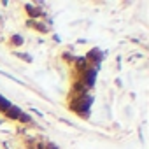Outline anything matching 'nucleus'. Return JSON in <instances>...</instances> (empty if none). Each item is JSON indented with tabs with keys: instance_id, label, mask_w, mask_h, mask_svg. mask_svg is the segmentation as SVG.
I'll return each instance as SVG.
<instances>
[{
	"instance_id": "obj_1",
	"label": "nucleus",
	"mask_w": 149,
	"mask_h": 149,
	"mask_svg": "<svg viewBox=\"0 0 149 149\" xmlns=\"http://www.w3.org/2000/svg\"><path fill=\"white\" fill-rule=\"evenodd\" d=\"M93 104V95L91 93H83V95H74L70 100V111H74L79 118H90V109Z\"/></svg>"
},
{
	"instance_id": "obj_2",
	"label": "nucleus",
	"mask_w": 149,
	"mask_h": 149,
	"mask_svg": "<svg viewBox=\"0 0 149 149\" xmlns=\"http://www.w3.org/2000/svg\"><path fill=\"white\" fill-rule=\"evenodd\" d=\"M97 74H98V68H95V67H88L84 72H81L79 76H81V79H79V83L90 91L91 88H95V83H97Z\"/></svg>"
},
{
	"instance_id": "obj_3",
	"label": "nucleus",
	"mask_w": 149,
	"mask_h": 149,
	"mask_svg": "<svg viewBox=\"0 0 149 149\" xmlns=\"http://www.w3.org/2000/svg\"><path fill=\"white\" fill-rule=\"evenodd\" d=\"M25 13L28 19H42L46 16V9L39 4H25Z\"/></svg>"
},
{
	"instance_id": "obj_4",
	"label": "nucleus",
	"mask_w": 149,
	"mask_h": 149,
	"mask_svg": "<svg viewBox=\"0 0 149 149\" xmlns=\"http://www.w3.org/2000/svg\"><path fill=\"white\" fill-rule=\"evenodd\" d=\"M104 56H105V53L104 51H100L98 47H93V49H90L88 53H86V61L90 63V67H93L95 65V68H98L100 67V63L104 61Z\"/></svg>"
},
{
	"instance_id": "obj_5",
	"label": "nucleus",
	"mask_w": 149,
	"mask_h": 149,
	"mask_svg": "<svg viewBox=\"0 0 149 149\" xmlns=\"http://www.w3.org/2000/svg\"><path fill=\"white\" fill-rule=\"evenodd\" d=\"M26 26L37 30L39 33H49V25L42 19H26Z\"/></svg>"
},
{
	"instance_id": "obj_6",
	"label": "nucleus",
	"mask_w": 149,
	"mask_h": 149,
	"mask_svg": "<svg viewBox=\"0 0 149 149\" xmlns=\"http://www.w3.org/2000/svg\"><path fill=\"white\" fill-rule=\"evenodd\" d=\"M21 112H23L21 107H18V105H11V107L4 112V118L9 119V121H18V118L21 116Z\"/></svg>"
},
{
	"instance_id": "obj_7",
	"label": "nucleus",
	"mask_w": 149,
	"mask_h": 149,
	"mask_svg": "<svg viewBox=\"0 0 149 149\" xmlns=\"http://www.w3.org/2000/svg\"><path fill=\"white\" fill-rule=\"evenodd\" d=\"M72 65H74V68H76V72H79V74L84 72V70L90 67V63L86 61L84 56H76V58H74V63H72Z\"/></svg>"
},
{
	"instance_id": "obj_8",
	"label": "nucleus",
	"mask_w": 149,
	"mask_h": 149,
	"mask_svg": "<svg viewBox=\"0 0 149 149\" xmlns=\"http://www.w3.org/2000/svg\"><path fill=\"white\" fill-rule=\"evenodd\" d=\"M23 44H25V37L21 33H14V35L9 37V46L11 47H21Z\"/></svg>"
},
{
	"instance_id": "obj_9",
	"label": "nucleus",
	"mask_w": 149,
	"mask_h": 149,
	"mask_svg": "<svg viewBox=\"0 0 149 149\" xmlns=\"http://www.w3.org/2000/svg\"><path fill=\"white\" fill-rule=\"evenodd\" d=\"M33 119H32V116L28 114V112H21V116L18 118V123L19 125H30Z\"/></svg>"
},
{
	"instance_id": "obj_10",
	"label": "nucleus",
	"mask_w": 149,
	"mask_h": 149,
	"mask_svg": "<svg viewBox=\"0 0 149 149\" xmlns=\"http://www.w3.org/2000/svg\"><path fill=\"white\" fill-rule=\"evenodd\" d=\"M11 105H13V104H11V102H9L6 97H2V95H0V112L4 114V112H6V111L11 107Z\"/></svg>"
},
{
	"instance_id": "obj_11",
	"label": "nucleus",
	"mask_w": 149,
	"mask_h": 149,
	"mask_svg": "<svg viewBox=\"0 0 149 149\" xmlns=\"http://www.w3.org/2000/svg\"><path fill=\"white\" fill-rule=\"evenodd\" d=\"M14 54H16L18 58H21V60H25L26 63H32V61H33V58H32V54H28V53H19V51H16Z\"/></svg>"
},
{
	"instance_id": "obj_12",
	"label": "nucleus",
	"mask_w": 149,
	"mask_h": 149,
	"mask_svg": "<svg viewBox=\"0 0 149 149\" xmlns=\"http://www.w3.org/2000/svg\"><path fill=\"white\" fill-rule=\"evenodd\" d=\"M61 58H63V60H67L68 63H74V58H76V56H72L70 53H63V54H61Z\"/></svg>"
},
{
	"instance_id": "obj_13",
	"label": "nucleus",
	"mask_w": 149,
	"mask_h": 149,
	"mask_svg": "<svg viewBox=\"0 0 149 149\" xmlns=\"http://www.w3.org/2000/svg\"><path fill=\"white\" fill-rule=\"evenodd\" d=\"M44 149H60V147H58L54 142H46V144H44Z\"/></svg>"
}]
</instances>
